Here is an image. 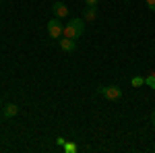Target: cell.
Segmentation results:
<instances>
[{"mask_svg": "<svg viewBox=\"0 0 155 153\" xmlns=\"http://www.w3.org/2000/svg\"><path fill=\"white\" fill-rule=\"evenodd\" d=\"M85 19H72L64 25V37H71V39H79V37L85 33Z\"/></svg>", "mask_w": 155, "mask_h": 153, "instance_id": "1", "label": "cell"}, {"mask_svg": "<svg viewBox=\"0 0 155 153\" xmlns=\"http://www.w3.org/2000/svg\"><path fill=\"white\" fill-rule=\"evenodd\" d=\"M99 95H104L107 101H120V99H122V87H118V85L99 87Z\"/></svg>", "mask_w": 155, "mask_h": 153, "instance_id": "2", "label": "cell"}, {"mask_svg": "<svg viewBox=\"0 0 155 153\" xmlns=\"http://www.w3.org/2000/svg\"><path fill=\"white\" fill-rule=\"evenodd\" d=\"M64 33V23H62V19L58 17H54V19H50L48 21V35L52 39H60Z\"/></svg>", "mask_w": 155, "mask_h": 153, "instance_id": "3", "label": "cell"}, {"mask_svg": "<svg viewBox=\"0 0 155 153\" xmlns=\"http://www.w3.org/2000/svg\"><path fill=\"white\" fill-rule=\"evenodd\" d=\"M58 46H60V50L62 52H66V54H72L74 50H77V42L74 39H71V37H60L58 39Z\"/></svg>", "mask_w": 155, "mask_h": 153, "instance_id": "4", "label": "cell"}, {"mask_svg": "<svg viewBox=\"0 0 155 153\" xmlns=\"http://www.w3.org/2000/svg\"><path fill=\"white\" fill-rule=\"evenodd\" d=\"M52 15L58 17V19H66L68 17V6L64 2H54L52 4Z\"/></svg>", "mask_w": 155, "mask_h": 153, "instance_id": "5", "label": "cell"}, {"mask_svg": "<svg viewBox=\"0 0 155 153\" xmlns=\"http://www.w3.org/2000/svg\"><path fill=\"white\" fill-rule=\"evenodd\" d=\"M17 114H19V106H17V104L8 101V104L2 106V118H15Z\"/></svg>", "mask_w": 155, "mask_h": 153, "instance_id": "6", "label": "cell"}, {"mask_svg": "<svg viewBox=\"0 0 155 153\" xmlns=\"http://www.w3.org/2000/svg\"><path fill=\"white\" fill-rule=\"evenodd\" d=\"M83 19H85V23H95V19H97V6H85Z\"/></svg>", "mask_w": 155, "mask_h": 153, "instance_id": "7", "label": "cell"}, {"mask_svg": "<svg viewBox=\"0 0 155 153\" xmlns=\"http://www.w3.org/2000/svg\"><path fill=\"white\" fill-rule=\"evenodd\" d=\"M145 85H147L149 89H155V72H149V75L145 77Z\"/></svg>", "mask_w": 155, "mask_h": 153, "instance_id": "8", "label": "cell"}, {"mask_svg": "<svg viewBox=\"0 0 155 153\" xmlns=\"http://www.w3.org/2000/svg\"><path fill=\"white\" fill-rule=\"evenodd\" d=\"M130 85H132V87H143V85H145V77H132Z\"/></svg>", "mask_w": 155, "mask_h": 153, "instance_id": "9", "label": "cell"}, {"mask_svg": "<svg viewBox=\"0 0 155 153\" xmlns=\"http://www.w3.org/2000/svg\"><path fill=\"white\" fill-rule=\"evenodd\" d=\"M64 149L66 151H77V145L74 143H64Z\"/></svg>", "mask_w": 155, "mask_h": 153, "instance_id": "10", "label": "cell"}, {"mask_svg": "<svg viewBox=\"0 0 155 153\" xmlns=\"http://www.w3.org/2000/svg\"><path fill=\"white\" fill-rule=\"evenodd\" d=\"M147 8L155 12V0H147Z\"/></svg>", "mask_w": 155, "mask_h": 153, "instance_id": "11", "label": "cell"}, {"mask_svg": "<svg viewBox=\"0 0 155 153\" xmlns=\"http://www.w3.org/2000/svg\"><path fill=\"white\" fill-rule=\"evenodd\" d=\"M85 4H87V6H97L99 0H85Z\"/></svg>", "mask_w": 155, "mask_h": 153, "instance_id": "12", "label": "cell"}, {"mask_svg": "<svg viewBox=\"0 0 155 153\" xmlns=\"http://www.w3.org/2000/svg\"><path fill=\"white\" fill-rule=\"evenodd\" d=\"M151 124L155 126V110H153V114H151Z\"/></svg>", "mask_w": 155, "mask_h": 153, "instance_id": "13", "label": "cell"}, {"mask_svg": "<svg viewBox=\"0 0 155 153\" xmlns=\"http://www.w3.org/2000/svg\"><path fill=\"white\" fill-rule=\"evenodd\" d=\"M2 106H4V104H2V99H0V108H2Z\"/></svg>", "mask_w": 155, "mask_h": 153, "instance_id": "14", "label": "cell"}, {"mask_svg": "<svg viewBox=\"0 0 155 153\" xmlns=\"http://www.w3.org/2000/svg\"><path fill=\"white\" fill-rule=\"evenodd\" d=\"M0 124H2V116H0Z\"/></svg>", "mask_w": 155, "mask_h": 153, "instance_id": "15", "label": "cell"}, {"mask_svg": "<svg viewBox=\"0 0 155 153\" xmlns=\"http://www.w3.org/2000/svg\"><path fill=\"white\" fill-rule=\"evenodd\" d=\"M124 2H130V0H124Z\"/></svg>", "mask_w": 155, "mask_h": 153, "instance_id": "16", "label": "cell"}]
</instances>
